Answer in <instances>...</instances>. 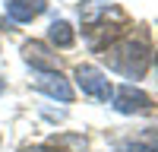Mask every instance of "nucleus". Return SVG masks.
Here are the masks:
<instances>
[{
	"instance_id": "1",
	"label": "nucleus",
	"mask_w": 158,
	"mask_h": 152,
	"mask_svg": "<svg viewBox=\"0 0 158 152\" xmlns=\"http://www.w3.org/2000/svg\"><path fill=\"white\" fill-rule=\"evenodd\" d=\"M149 44L142 41V38H123V41H117V44H108L104 48V60H108V67L117 70V73H123L130 76V79H139L142 73L149 70Z\"/></svg>"
},
{
	"instance_id": "2",
	"label": "nucleus",
	"mask_w": 158,
	"mask_h": 152,
	"mask_svg": "<svg viewBox=\"0 0 158 152\" xmlns=\"http://www.w3.org/2000/svg\"><path fill=\"white\" fill-rule=\"evenodd\" d=\"M76 82H79V89H82L85 95L98 98V101L114 98V86L108 82V76L98 67H76Z\"/></svg>"
},
{
	"instance_id": "3",
	"label": "nucleus",
	"mask_w": 158,
	"mask_h": 152,
	"mask_svg": "<svg viewBox=\"0 0 158 152\" xmlns=\"http://www.w3.org/2000/svg\"><path fill=\"white\" fill-rule=\"evenodd\" d=\"M114 108L120 114H146L152 111V98L133 86H120V89H114Z\"/></svg>"
},
{
	"instance_id": "4",
	"label": "nucleus",
	"mask_w": 158,
	"mask_h": 152,
	"mask_svg": "<svg viewBox=\"0 0 158 152\" xmlns=\"http://www.w3.org/2000/svg\"><path fill=\"white\" fill-rule=\"evenodd\" d=\"M35 89H38V92H44V95H51V98H57V101H63V105L73 101V86L63 79L57 70L38 73V76H35Z\"/></svg>"
},
{
	"instance_id": "5",
	"label": "nucleus",
	"mask_w": 158,
	"mask_h": 152,
	"mask_svg": "<svg viewBox=\"0 0 158 152\" xmlns=\"http://www.w3.org/2000/svg\"><path fill=\"white\" fill-rule=\"evenodd\" d=\"M22 54H25V60H29L35 70H41V73L57 70V54H51L48 44H41V41H29L22 48Z\"/></svg>"
},
{
	"instance_id": "6",
	"label": "nucleus",
	"mask_w": 158,
	"mask_h": 152,
	"mask_svg": "<svg viewBox=\"0 0 158 152\" xmlns=\"http://www.w3.org/2000/svg\"><path fill=\"white\" fill-rule=\"evenodd\" d=\"M48 6V0H6V13L16 22H32L35 16H41Z\"/></svg>"
},
{
	"instance_id": "7",
	"label": "nucleus",
	"mask_w": 158,
	"mask_h": 152,
	"mask_svg": "<svg viewBox=\"0 0 158 152\" xmlns=\"http://www.w3.org/2000/svg\"><path fill=\"white\" fill-rule=\"evenodd\" d=\"M48 35H51V41H54L57 48H70V44L76 41V35H73V29H70V22H54Z\"/></svg>"
},
{
	"instance_id": "8",
	"label": "nucleus",
	"mask_w": 158,
	"mask_h": 152,
	"mask_svg": "<svg viewBox=\"0 0 158 152\" xmlns=\"http://www.w3.org/2000/svg\"><path fill=\"white\" fill-rule=\"evenodd\" d=\"M29 152H54V149H29Z\"/></svg>"
},
{
	"instance_id": "9",
	"label": "nucleus",
	"mask_w": 158,
	"mask_h": 152,
	"mask_svg": "<svg viewBox=\"0 0 158 152\" xmlns=\"http://www.w3.org/2000/svg\"><path fill=\"white\" fill-rule=\"evenodd\" d=\"M0 92H3V79H0Z\"/></svg>"
}]
</instances>
